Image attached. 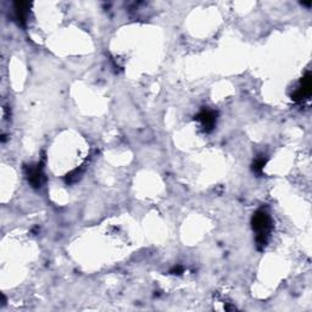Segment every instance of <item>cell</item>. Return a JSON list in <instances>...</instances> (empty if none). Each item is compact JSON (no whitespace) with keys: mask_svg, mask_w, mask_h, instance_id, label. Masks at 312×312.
I'll return each mask as SVG.
<instances>
[{"mask_svg":"<svg viewBox=\"0 0 312 312\" xmlns=\"http://www.w3.org/2000/svg\"><path fill=\"white\" fill-rule=\"evenodd\" d=\"M272 219L266 210L260 209L254 214L251 219V227L256 232V247L259 250L266 248L271 231H272Z\"/></svg>","mask_w":312,"mask_h":312,"instance_id":"obj_1","label":"cell"},{"mask_svg":"<svg viewBox=\"0 0 312 312\" xmlns=\"http://www.w3.org/2000/svg\"><path fill=\"white\" fill-rule=\"evenodd\" d=\"M311 92H312L311 73L308 72L303 77L302 81H300V85L298 87V89L292 94V99L295 103H302V101L306 100V99L311 95Z\"/></svg>","mask_w":312,"mask_h":312,"instance_id":"obj_2","label":"cell"},{"mask_svg":"<svg viewBox=\"0 0 312 312\" xmlns=\"http://www.w3.org/2000/svg\"><path fill=\"white\" fill-rule=\"evenodd\" d=\"M195 120L201 123L204 132L210 133L215 128V126H216L217 112L212 111V110H203V111H200L195 116Z\"/></svg>","mask_w":312,"mask_h":312,"instance_id":"obj_3","label":"cell"},{"mask_svg":"<svg viewBox=\"0 0 312 312\" xmlns=\"http://www.w3.org/2000/svg\"><path fill=\"white\" fill-rule=\"evenodd\" d=\"M26 176L28 179L29 184L33 188H40L44 181V173H43V166L42 164H37L35 166L29 165L26 166Z\"/></svg>","mask_w":312,"mask_h":312,"instance_id":"obj_4","label":"cell"},{"mask_svg":"<svg viewBox=\"0 0 312 312\" xmlns=\"http://www.w3.org/2000/svg\"><path fill=\"white\" fill-rule=\"evenodd\" d=\"M13 9H15V17L18 21V23L24 26L27 18V12L29 9V2L26 1H17L13 4Z\"/></svg>","mask_w":312,"mask_h":312,"instance_id":"obj_5","label":"cell"},{"mask_svg":"<svg viewBox=\"0 0 312 312\" xmlns=\"http://www.w3.org/2000/svg\"><path fill=\"white\" fill-rule=\"evenodd\" d=\"M266 164H267V157L260 156L253 162V167L251 168H253V171L256 173V175H261L262 171H264V167L266 166Z\"/></svg>","mask_w":312,"mask_h":312,"instance_id":"obj_6","label":"cell"},{"mask_svg":"<svg viewBox=\"0 0 312 312\" xmlns=\"http://www.w3.org/2000/svg\"><path fill=\"white\" fill-rule=\"evenodd\" d=\"M81 175H82V168H77V170L72 171L71 173H68L67 176L65 177V182L66 183L71 184V183H74V182L79 181V178H81Z\"/></svg>","mask_w":312,"mask_h":312,"instance_id":"obj_7","label":"cell"},{"mask_svg":"<svg viewBox=\"0 0 312 312\" xmlns=\"http://www.w3.org/2000/svg\"><path fill=\"white\" fill-rule=\"evenodd\" d=\"M170 273L171 275H181V273H183V267L182 266H177V267H175V269H172L170 271Z\"/></svg>","mask_w":312,"mask_h":312,"instance_id":"obj_8","label":"cell"}]
</instances>
